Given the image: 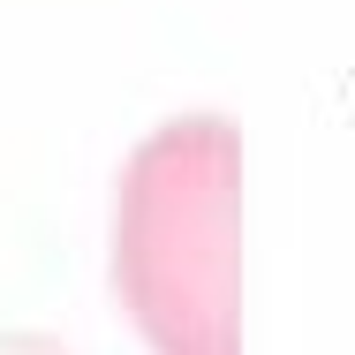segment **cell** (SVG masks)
<instances>
[{
  "label": "cell",
  "mask_w": 355,
  "mask_h": 355,
  "mask_svg": "<svg viewBox=\"0 0 355 355\" xmlns=\"http://www.w3.org/2000/svg\"><path fill=\"white\" fill-rule=\"evenodd\" d=\"M114 287L151 355H242V144L227 121H166L129 159Z\"/></svg>",
  "instance_id": "1"
}]
</instances>
